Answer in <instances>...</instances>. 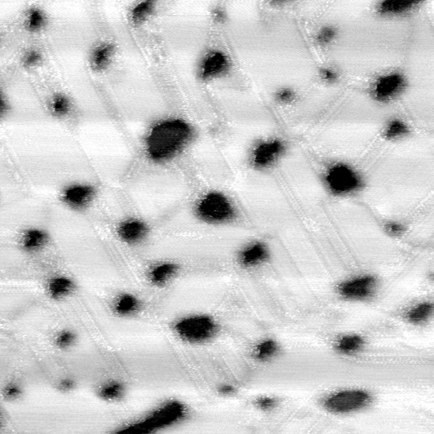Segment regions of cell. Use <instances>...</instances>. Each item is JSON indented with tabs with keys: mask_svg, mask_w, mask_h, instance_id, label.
<instances>
[{
	"mask_svg": "<svg viewBox=\"0 0 434 434\" xmlns=\"http://www.w3.org/2000/svg\"><path fill=\"white\" fill-rule=\"evenodd\" d=\"M379 278L371 274L355 276L337 286V292L344 300L349 301H366L373 299L379 290Z\"/></svg>",
	"mask_w": 434,
	"mask_h": 434,
	"instance_id": "cell-8",
	"label": "cell"
},
{
	"mask_svg": "<svg viewBox=\"0 0 434 434\" xmlns=\"http://www.w3.org/2000/svg\"><path fill=\"white\" fill-rule=\"evenodd\" d=\"M217 392H218L221 396H230L236 392V388L230 384H221V386L217 388Z\"/></svg>",
	"mask_w": 434,
	"mask_h": 434,
	"instance_id": "cell-37",
	"label": "cell"
},
{
	"mask_svg": "<svg viewBox=\"0 0 434 434\" xmlns=\"http://www.w3.org/2000/svg\"><path fill=\"white\" fill-rule=\"evenodd\" d=\"M25 395V388L17 381H10L2 389V397L4 401L15 403L21 400Z\"/></svg>",
	"mask_w": 434,
	"mask_h": 434,
	"instance_id": "cell-27",
	"label": "cell"
},
{
	"mask_svg": "<svg viewBox=\"0 0 434 434\" xmlns=\"http://www.w3.org/2000/svg\"><path fill=\"white\" fill-rule=\"evenodd\" d=\"M339 37V29L333 25H326L319 28L315 35V41L320 47H329Z\"/></svg>",
	"mask_w": 434,
	"mask_h": 434,
	"instance_id": "cell-26",
	"label": "cell"
},
{
	"mask_svg": "<svg viewBox=\"0 0 434 434\" xmlns=\"http://www.w3.org/2000/svg\"><path fill=\"white\" fill-rule=\"evenodd\" d=\"M193 215L199 223L212 228L228 227L236 223L239 216L233 199L221 190H208L193 206Z\"/></svg>",
	"mask_w": 434,
	"mask_h": 434,
	"instance_id": "cell-4",
	"label": "cell"
},
{
	"mask_svg": "<svg viewBox=\"0 0 434 434\" xmlns=\"http://www.w3.org/2000/svg\"><path fill=\"white\" fill-rule=\"evenodd\" d=\"M42 56L40 53L36 51H32L28 53L24 57L23 63L28 68L37 65L41 61Z\"/></svg>",
	"mask_w": 434,
	"mask_h": 434,
	"instance_id": "cell-36",
	"label": "cell"
},
{
	"mask_svg": "<svg viewBox=\"0 0 434 434\" xmlns=\"http://www.w3.org/2000/svg\"><path fill=\"white\" fill-rule=\"evenodd\" d=\"M95 396L107 404H117L125 400L127 395L126 384L121 380L108 379L103 381L95 388Z\"/></svg>",
	"mask_w": 434,
	"mask_h": 434,
	"instance_id": "cell-18",
	"label": "cell"
},
{
	"mask_svg": "<svg viewBox=\"0 0 434 434\" xmlns=\"http://www.w3.org/2000/svg\"><path fill=\"white\" fill-rule=\"evenodd\" d=\"M384 230L391 237H401L406 232L404 224L396 221H387L384 225Z\"/></svg>",
	"mask_w": 434,
	"mask_h": 434,
	"instance_id": "cell-33",
	"label": "cell"
},
{
	"mask_svg": "<svg viewBox=\"0 0 434 434\" xmlns=\"http://www.w3.org/2000/svg\"><path fill=\"white\" fill-rule=\"evenodd\" d=\"M190 408L179 398H167L159 402L143 415L118 427L113 433L152 434L176 428L187 422Z\"/></svg>",
	"mask_w": 434,
	"mask_h": 434,
	"instance_id": "cell-2",
	"label": "cell"
},
{
	"mask_svg": "<svg viewBox=\"0 0 434 434\" xmlns=\"http://www.w3.org/2000/svg\"><path fill=\"white\" fill-rule=\"evenodd\" d=\"M409 123L401 118H392L384 124L381 135L388 143H398L409 138L411 135Z\"/></svg>",
	"mask_w": 434,
	"mask_h": 434,
	"instance_id": "cell-20",
	"label": "cell"
},
{
	"mask_svg": "<svg viewBox=\"0 0 434 434\" xmlns=\"http://www.w3.org/2000/svg\"><path fill=\"white\" fill-rule=\"evenodd\" d=\"M51 108L56 117H65L70 112V102L64 95H56L51 102Z\"/></svg>",
	"mask_w": 434,
	"mask_h": 434,
	"instance_id": "cell-30",
	"label": "cell"
},
{
	"mask_svg": "<svg viewBox=\"0 0 434 434\" xmlns=\"http://www.w3.org/2000/svg\"><path fill=\"white\" fill-rule=\"evenodd\" d=\"M280 351L277 341L273 339H265L255 345L253 351V356L259 361H268L277 356Z\"/></svg>",
	"mask_w": 434,
	"mask_h": 434,
	"instance_id": "cell-23",
	"label": "cell"
},
{
	"mask_svg": "<svg viewBox=\"0 0 434 434\" xmlns=\"http://www.w3.org/2000/svg\"><path fill=\"white\" fill-rule=\"evenodd\" d=\"M271 256V249L268 243L255 239L246 243L237 251L236 260L239 268L254 270L263 267Z\"/></svg>",
	"mask_w": 434,
	"mask_h": 434,
	"instance_id": "cell-12",
	"label": "cell"
},
{
	"mask_svg": "<svg viewBox=\"0 0 434 434\" xmlns=\"http://www.w3.org/2000/svg\"><path fill=\"white\" fill-rule=\"evenodd\" d=\"M181 272V265L176 261L163 260L150 265L146 270L145 277L150 286L165 289L179 277Z\"/></svg>",
	"mask_w": 434,
	"mask_h": 434,
	"instance_id": "cell-13",
	"label": "cell"
},
{
	"mask_svg": "<svg viewBox=\"0 0 434 434\" xmlns=\"http://www.w3.org/2000/svg\"><path fill=\"white\" fill-rule=\"evenodd\" d=\"M55 388L62 395H70L76 391L78 388L77 380L72 376H63L57 381Z\"/></svg>",
	"mask_w": 434,
	"mask_h": 434,
	"instance_id": "cell-31",
	"label": "cell"
},
{
	"mask_svg": "<svg viewBox=\"0 0 434 434\" xmlns=\"http://www.w3.org/2000/svg\"><path fill=\"white\" fill-rule=\"evenodd\" d=\"M175 338L188 346H203L219 338L221 324L216 317L206 312H193L176 318L171 324Z\"/></svg>",
	"mask_w": 434,
	"mask_h": 434,
	"instance_id": "cell-3",
	"label": "cell"
},
{
	"mask_svg": "<svg viewBox=\"0 0 434 434\" xmlns=\"http://www.w3.org/2000/svg\"><path fill=\"white\" fill-rule=\"evenodd\" d=\"M95 189L90 184H74L61 194L62 201L73 211H82L90 207L95 198Z\"/></svg>",
	"mask_w": 434,
	"mask_h": 434,
	"instance_id": "cell-14",
	"label": "cell"
},
{
	"mask_svg": "<svg viewBox=\"0 0 434 434\" xmlns=\"http://www.w3.org/2000/svg\"><path fill=\"white\" fill-rule=\"evenodd\" d=\"M409 86L408 78L401 70H391L376 77L369 90L371 99L379 104H389L406 94Z\"/></svg>",
	"mask_w": 434,
	"mask_h": 434,
	"instance_id": "cell-7",
	"label": "cell"
},
{
	"mask_svg": "<svg viewBox=\"0 0 434 434\" xmlns=\"http://www.w3.org/2000/svg\"><path fill=\"white\" fill-rule=\"evenodd\" d=\"M152 229L140 217L130 216L120 221L116 228L117 238L123 245L137 247L148 240Z\"/></svg>",
	"mask_w": 434,
	"mask_h": 434,
	"instance_id": "cell-10",
	"label": "cell"
},
{
	"mask_svg": "<svg viewBox=\"0 0 434 434\" xmlns=\"http://www.w3.org/2000/svg\"><path fill=\"white\" fill-rule=\"evenodd\" d=\"M277 406V401L275 398L263 396L256 400V406L263 411H272L276 408Z\"/></svg>",
	"mask_w": 434,
	"mask_h": 434,
	"instance_id": "cell-35",
	"label": "cell"
},
{
	"mask_svg": "<svg viewBox=\"0 0 434 434\" xmlns=\"http://www.w3.org/2000/svg\"><path fill=\"white\" fill-rule=\"evenodd\" d=\"M320 78L322 82L334 84L339 81V73L334 68H324L320 70Z\"/></svg>",
	"mask_w": 434,
	"mask_h": 434,
	"instance_id": "cell-34",
	"label": "cell"
},
{
	"mask_svg": "<svg viewBox=\"0 0 434 434\" xmlns=\"http://www.w3.org/2000/svg\"><path fill=\"white\" fill-rule=\"evenodd\" d=\"M371 397L369 393L362 391H340L327 397L324 407L330 413H352L369 406Z\"/></svg>",
	"mask_w": 434,
	"mask_h": 434,
	"instance_id": "cell-9",
	"label": "cell"
},
{
	"mask_svg": "<svg viewBox=\"0 0 434 434\" xmlns=\"http://www.w3.org/2000/svg\"><path fill=\"white\" fill-rule=\"evenodd\" d=\"M51 238L42 228H31L22 233L20 237L21 250L29 254H37L50 245Z\"/></svg>",
	"mask_w": 434,
	"mask_h": 434,
	"instance_id": "cell-19",
	"label": "cell"
},
{
	"mask_svg": "<svg viewBox=\"0 0 434 434\" xmlns=\"http://www.w3.org/2000/svg\"><path fill=\"white\" fill-rule=\"evenodd\" d=\"M116 48L113 44L105 43L97 47L92 53L91 57L92 68L96 72H102V70L108 68V66L114 58Z\"/></svg>",
	"mask_w": 434,
	"mask_h": 434,
	"instance_id": "cell-21",
	"label": "cell"
},
{
	"mask_svg": "<svg viewBox=\"0 0 434 434\" xmlns=\"http://www.w3.org/2000/svg\"><path fill=\"white\" fill-rule=\"evenodd\" d=\"M420 6V2L407 0H383L376 4V15L385 18L405 16L414 12Z\"/></svg>",
	"mask_w": 434,
	"mask_h": 434,
	"instance_id": "cell-17",
	"label": "cell"
},
{
	"mask_svg": "<svg viewBox=\"0 0 434 434\" xmlns=\"http://www.w3.org/2000/svg\"><path fill=\"white\" fill-rule=\"evenodd\" d=\"M289 152V145L278 137H268L256 141L248 154V163L252 170L268 172L276 168Z\"/></svg>",
	"mask_w": 434,
	"mask_h": 434,
	"instance_id": "cell-6",
	"label": "cell"
},
{
	"mask_svg": "<svg viewBox=\"0 0 434 434\" xmlns=\"http://www.w3.org/2000/svg\"><path fill=\"white\" fill-rule=\"evenodd\" d=\"M26 28L32 32H38L41 30L46 23V16L42 11L38 9H33L26 17Z\"/></svg>",
	"mask_w": 434,
	"mask_h": 434,
	"instance_id": "cell-29",
	"label": "cell"
},
{
	"mask_svg": "<svg viewBox=\"0 0 434 434\" xmlns=\"http://www.w3.org/2000/svg\"><path fill=\"white\" fill-rule=\"evenodd\" d=\"M279 104L291 105L296 100V92L291 88H281L275 95Z\"/></svg>",
	"mask_w": 434,
	"mask_h": 434,
	"instance_id": "cell-32",
	"label": "cell"
},
{
	"mask_svg": "<svg viewBox=\"0 0 434 434\" xmlns=\"http://www.w3.org/2000/svg\"><path fill=\"white\" fill-rule=\"evenodd\" d=\"M79 337L76 331L72 329H62L57 331L53 337V345L59 351H69L76 346Z\"/></svg>",
	"mask_w": 434,
	"mask_h": 434,
	"instance_id": "cell-22",
	"label": "cell"
},
{
	"mask_svg": "<svg viewBox=\"0 0 434 434\" xmlns=\"http://www.w3.org/2000/svg\"><path fill=\"white\" fill-rule=\"evenodd\" d=\"M363 344H364V341L360 336L349 335L343 337L339 341L337 348L340 352L349 354L359 351L363 346Z\"/></svg>",
	"mask_w": 434,
	"mask_h": 434,
	"instance_id": "cell-28",
	"label": "cell"
},
{
	"mask_svg": "<svg viewBox=\"0 0 434 434\" xmlns=\"http://www.w3.org/2000/svg\"><path fill=\"white\" fill-rule=\"evenodd\" d=\"M231 68V60L227 54L219 50H212L203 55L199 63V78L203 82H213L224 78Z\"/></svg>",
	"mask_w": 434,
	"mask_h": 434,
	"instance_id": "cell-11",
	"label": "cell"
},
{
	"mask_svg": "<svg viewBox=\"0 0 434 434\" xmlns=\"http://www.w3.org/2000/svg\"><path fill=\"white\" fill-rule=\"evenodd\" d=\"M76 282L68 275L59 274L48 279L46 285V295L55 302H62L72 297L76 291Z\"/></svg>",
	"mask_w": 434,
	"mask_h": 434,
	"instance_id": "cell-16",
	"label": "cell"
},
{
	"mask_svg": "<svg viewBox=\"0 0 434 434\" xmlns=\"http://www.w3.org/2000/svg\"><path fill=\"white\" fill-rule=\"evenodd\" d=\"M194 138L196 129L186 120L176 117L161 120L145 134V156L159 165L170 163L189 147Z\"/></svg>",
	"mask_w": 434,
	"mask_h": 434,
	"instance_id": "cell-1",
	"label": "cell"
},
{
	"mask_svg": "<svg viewBox=\"0 0 434 434\" xmlns=\"http://www.w3.org/2000/svg\"><path fill=\"white\" fill-rule=\"evenodd\" d=\"M323 188L330 196L346 199L356 197L364 191L366 181L364 175L351 163L332 162L321 175Z\"/></svg>",
	"mask_w": 434,
	"mask_h": 434,
	"instance_id": "cell-5",
	"label": "cell"
},
{
	"mask_svg": "<svg viewBox=\"0 0 434 434\" xmlns=\"http://www.w3.org/2000/svg\"><path fill=\"white\" fill-rule=\"evenodd\" d=\"M143 309V300L132 292H121L114 297L110 303L112 315L122 320L138 317Z\"/></svg>",
	"mask_w": 434,
	"mask_h": 434,
	"instance_id": "cell-15",
	"label": "cell"
},
{
	"mask_svg": "<svg viewBox=\"0 0 434 434\" xmlns=\"http://www.w3.org/2000/svg\"><path fill=\"white\" fill-rule=\"evenodd\" d=\"M433 313V304L429 301H424L416 304L407 312L406 317L414 324H420L427 322Z\"/></svg>",
	"mask_w": 434,
	"mask_h": 434,
	"instance_id": "cell-24",
	"label": "cell"
},
{
	"mask_svg": "<svg viewBox=\"0 0 434 434\" xmlns=\"http://www.w3.org/2000/svg\"><path fill=\"white\" fill-rule=\"evenodd\" d=\"M156 10V3L152 1L140 2L132 8L131 20L135 25H141L147 21Z\"/></svg>",
	"mask_w": 434,
	"mask_h": 434,
	"instance_id": "cell-25",
	"label": "cell"
}]
</instances>
